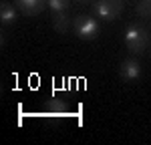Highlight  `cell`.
Segmentation results:
<instances>
[{
  "label": "cell",
  "mask_w": 151,
  "mask_h": 145,
  "mask_svg": "<svg viewBox=\"0 0 151 145\" xmlns=\"http://www.w3.org/2000/svg\"><path fill=\"white\" fill-rule=\"evenodd\" d=\"M16 16H18L16 4L2 2V6H0V20H2V26H12V24L16 22Z\"/></svg>",
  "instance_id": "obj_7"
},
{
  "label": "cell",
  "mask_w": 151,
  "mask_h": 145,
  "mask_svg": "<svg viewBox=\"0 0 151 145\" xmlns=\"http://www.w3.org/2000/svg\"><path fill=\"white\" fill-rule=\"evenodd\" d=\"M69 2L70 0H47V6L50 8V12H67Z\"/></svg>",
  "instance_id": "obj_9"
},
{
  "label": "cell",
  "mask_w": 151,
  "mask_h": 145,
  "mask_svg": "<svg viewBox=\"0 0 151 145\" xmlns=\"http://www.w3.org/2000/svg\"><path fill=\"white\" fill-rule=\"evenodd\" d=\"M75 2H81V4H85V2H91V0H75Z\"/></svg>",
  "instance_id": "obj_11"
},
{
  "label": "cell",
  "mask_w": 151,
  "mask_h": 145,
  "mask_svg": "<svg viewBox=\"0 0 151 145\" xmlns=\"http://www.w3.org/2000/svg\"><path fill=\"white\" fill-rule=\"evenodd\" d=\"M69 113V105L63 101V99H58V97H50L45 101V115L50 117V119H60V117H65Z\"/></svg>",
  "instance_id": "obj_5"
},
{
  "label": "cell",
  "mask_w": 151,
  "mask_h": 145,
  "mask_svg": "<svg viewBox=\"0 0 151 145\" xmlns=\"http://www.w3.org/2000/svg\"><path fill=\"white\" fill-rule=\"evenodd\" d=\"M16 8L20 14L24 16H35V14H40L47 6V0H14Z\"/></svg>",
  "instance_id": "obj_6"
},
{
  "label": "cell",
  "mask_w": 151,
  "mask_h": 145,
  "mask_svg": "<svg viewBox=\"0 0 151 145\" xmlns=\"http://www.w3.org/2000/svg\"><path fill=\"white\" fill-rule=\"evenodd\" d=\"M52 26L57 32L65 34V32H69V28H73V22L69 20L67 12H52Z\"/></svg>",
  "instance_id": "obj_8"
},
{
  "label": "cell",
  "mask_w": 151,
  "mask_h": 145,
  "mask_svg": "<svg viewBox=\"0 0 151 145\" xmlns=\"http://www.w3.org/2000/svg\"><path fill=\"white\" fill-rule=\"evenodd\" d=\"M123 0H95L93 2V14L105 22H111L121 16L123 12Z\"/></svg>",
  "instance_id": "obj_3"
},
{
  "label": "cell",
  "mask_w": 151,
  "mask_h": 145,
  "mask_svg": "<svg viewBox=\"0 0 151 145\" xmlns=\"http://www.w3.org/2000/svg\"><path fill=\"white\" fill-rule=\"evenodd\" d=\"M137 14L143 18L151 16V0H139L137 2Z\"/></svg>",
  "instance_id": "obj_10"
},
{
  "label": "cell",
  "mask_w": 151,
  "mask_h": 145,
  "mask_svg": "<svg viewBox=\"0 0 151 145\" xmlns=\"http://www.w3.org/2000/svg\"><path fill=\"white\" fill-rule=\"evenodd\" d=\"M73 32L81 40H95L99 36V32H101V26H99V20L95 16L79 14V16L73 18Z\"/></svg>",
  "instance_id": "obj_2"
},
{
  "label": "cell",
  "mask_w": 151,
  "mask_h": 145,
  "mask_svg": "<svg viewBox=\"0 0 151 145\" xmlns=\"http://www.w3.org/2000/svg\"><path fill=\"white\" fill-rule=\"evenodd\" d=\"M123 40H125V47L133 55H141V52H145L147 47H149V32L139 22H131V24L125 26Z\"/></svg>",
  "instance_id": "obj_1"
},
{
  "label": "cell",
  "mask_w": 151,
  "mask_h": 145,
  "mask_svg": "<svg viewBox=\"0 0 151 145\" xmlns=\"http://www.w3.org/2000/svg\"><path fill=\"white\" fill-rule=\"evenodd\" d=\"M141 75H143V69H141L139 60L137 59H123L121 60V65H119V77L123 79V81H127V83H133V81H137Z\"/></svg>",
  "instance_id": "obj_4"
}]
</instances>
